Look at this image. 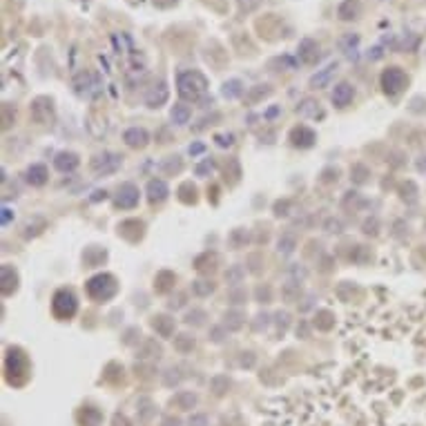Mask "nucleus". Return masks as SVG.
I'll list each match as a JSON object with an SVG mask.
<instances>
[{
	"mask_svg": "<svg viewBox=\"0 0 426 426\" xmlns=\"http://www.w3.org/2000/svg\"><path fill=\"white\" fill-rule=\"evenodd\" d=\"M366 176H368V167L366 165H362V163H357V165H352V170H350V179L355 183H364L366 181Z\"/></svg>",
	"mask_w": 426,
	"mask_h": 426,
	"instance_id": "2f4dec72",
	"label": "nucleus"
},
{
	"mask_svg": "<svg viewBox=\"0 0 426 426\" xmlns=\"http://www.w3.org/2000/svg\"><path fill=\"white\" fill-rule=\"evenodd\" d=\"M167 94H170V92H167V85H165L163 81H159L148 92V96H145V103H148V108H161V105L167 100Z\"/></svg>",
	"mask_w": 426,
	"mask_h": 426,
	"instance_id": "9b49d317",
	"label": "nucleus"
},
{
	"mask_svg": "<svg viewBox=\"0 0 426 426\" xmlns=\"http://www.w3.org/2000/svg\"><path fill=\"white\" fill-rule=\"evenodd\" d=\"M317 328H322V330H328L330 326L335 324V319H333V312L330 310H319L317 312Z\"/></svg>",
	"mask_w": 426,
	"mask_h": 426,
	"instance_id": "c85d7f7f",
	"label": "nucleus"
},
{
	"mask_svg": "<svg viewBox=\"0 0 426 426\" xmlns=\"http://www.w3.org/2000/svg\"><path fill=\"white\" fill-rule=\"evenodd\" d=\"M215 141H217V145H221V148H230V145L234 143V136L232 134H217Z\"/></svg>",
	"mask_w": 426,
	"mask_h": 426,
	"instance_id": "e433bc0d",
	"label": "nucleus"
},
{
	"mask_svg": "<svg viewBox=\"0 0 426 426\" xmlns=\"http://www.w3.org/2000/svg\"><path fill=\"white\" fill-rule=\"evenodd\" d=\"M76 308H78V301H76V297L72 290H58V293L54 295V301H52V310H54V315L58 317V319H69V317H74L76 315Z\"/></svg>",
	"mask_w": 426,
	"mask_h": 426,
	"instance_id": "7ed1b4c3",
	"label": "nucleus"
},
{
	"mask_svg": "<svg viewBox=\"0 0 426 426\" xmlns=\"http://www.w3.org/2000/svg\"><path fill=\"white\" fill-rule=\"evenodd\" d=\"M243 94V85H241V81H228L226 85H223V96L226 98H237V96H241Z\"/></svg>",
	"mask_w": 426,
	"mask_h": 426,
	"instance_id": "a878e982",
	"label": "nucleus"
},
{
	"mask_svg": "<svg viewBox=\"0 0 426 426\" xmlns=\"http://www.w3.org/2000/svg\"><path fill=\"white\" fill-rule=\"evenodd\" d=\"M114 203H116V208H123V210L134 208V205L138 203V188L134 186V183H123V186L116 190Z\"/></svg>",
	"mask_w": 426,
	"mask_h": 426,
	"instance_id": "6e6552de",
	"label": "nucleus"
},
{
	"mask_svg": "<svg viewBox=\"0 0 426 426\" xmlns=\"http://www.w3.org/2000/svg\"><path fill=\"white\" fill-rule=\"evenodd\" d=\"M181 170V159L179 156H170L163 163V172H179Z\"/></svg>",
	"mask_w": 426,
	"mask_h": 426,
	"instance_id": "c9c22d12",
	"label": "nucleus"
},
{
	"mask_svg": "<svg viewBox=\"0 0 426 426\" xmlns=\"http://www.w3.org/2000/svg\"><path fill=\"white\" fill-rule=\"evenodd\" d=\"M319 58V45L312 41V38H304V41L299 43V60L306 65L315 63Z\"/></svg>",
	"mask_w": 426,
	"mask_h": 426,
	"instance_id": "f8f14e48",
	"label": "nucleus"
},
{
	"mask_svg": "<svg viewBox=\"0 0 426 426\" xmlns=\"http://www.w3.org/2000/svg\"><path fill=\"white\" fill-rule=\"evenodd\" d=\"M152 328L161 335V337H170V335L174 333V319H170L167 315H159V317L152 319Z\"/></svg>",
	"mask_w": 426,
	"mask_h": 426,
	"instance_id": "a211bd4d",
	"label": "nucleus"
},
{
	"mask_svg": "<svg viewBox=\"0 0 426 426\" xmlns=\"http://www.w3.org/2000/svg\"><path fill=\"white\" fill-rule=\"evenodd\" d=\"M190 116H192V110H190L186 103H179L172 108V121H174L176 125H186L190 121Z\"/></svg>",
	"mask_w": 426,
	"mask_h": 426,
	"instance_id": "5701e85b",
	"label": "nucleus"
},
{
	"mask_svg": "<svg viewBox=\"0 0 426 426\" xmlns=\"http://www.w3.org/2000/svg\"><path fill=\"white\" fill-rule=\"evenodd\" d=\"M78 163H81V161H78V156L74 152H60V154H56V159H54V165L58 172H74Z\"/></svg>",
	"mask_w": 426,
	"mask_h": 426,
	"instance_id": "dca6fc26",
	"label": "nucleus"
},
{
	"mask_svg": "<svg viewBox=\"0 0 426 426\" xmlns=\"http://www.w3.org/2000/svg\"><path fill=\"white\" fill-rule=\"evenodd\" d=\"M360 11H362L360 0H344L337 9V16L341 20H355L360 16Z\"/></svg>",
	"mask_w": 426,
	"mask_h": 426,
	"instance_id": "f3484780",
	"label": "nucleus"
},
{
	"mask_svg": "<svg viewBox=\"0 0 426 426\" xmlns=\"http://www.w3.org/2000/svg\"><path fill=\"white\" fill-rule=\"evenodd\" d=\"M123 141H125L130 148H145L150 143V134L143 130V127H130L125 134H123Z\"/></svg>",
	"mask_w": 426,
	"mask_h": 426,
	"instance_id": "ddd939ff",
	"label": "nucleus"
},
{
	"mask_svg": "<svg viewBox=\"0 0 426 426\" xmlns=\"http://www.w3.org/2000/svg\"><path fill=\"white\" fill-rule=\"evenodd\" d=\"M268 94H270V87L268 85H257V89L252 92V100L259 98V96H268Z\"/></svg>",
	"mask_w": 426,
	"mask_h": 426,
	"instance_id": "a19ab883",
	"label": "nucleus"
},
{
	"mask_svg": "<svg viewBox=\"0 0 426 426\" xmlns=\"http://www.w3.org/2000/svg\"><path fill=\"white\" fill-rule=\"evenodd\" d=\"M192 290H194V295L205 297V295H210L212 290H215V283H212V281H194L192 283Z\"/></svg>",
	"mask_w": 426,
	"mask_h": 426,
	"instance_id": "473e14b6",
	"label": "nucleus"
},
{
	"mask_svg": "<svg viewBox=\"0 0 426 426\" xmlns=\"http://www.w3.org/2000/svg\"><path fill=\"white\" fill-rule=\"evenodd\" d=\"M335 72H337V63H330L328 67H324L322 72H317V74L310 78V85L312 87H326L330 83V78L335 76Z\"/></svg>",
	"mask_w": 426,
	"mask_h": 426,
	"instance_id": "aec40b11",
	"label": "nucleus"
},
{
	"mask_svg": "<svg viewBox=\"0 0 426 426\" xmlns=\"http://www.w3.org/2000/svg\"><path fill=\"white\" fill-rule=\"evenodd\" d=\"M174 348H176L179 352L192 350V348H194V339L190 337V335H179V337L174 339Z\"/></svg>",
	"mask_w": 426,
	"mask_h": 426,
	"instance_id": "c756f323",
	"label": "nucleus"
},
{
	"mask_svg": "<svg viewBox=\"0 0 426 426\" xmlns=\"http://www.w3.org/2000/svg\"><path fill=\"white\" fill-rule=\"evenodd\" d=\"M203 319H205V312L203 310H190L188 315H186V322L190 324V326H201V324H203Z\"/></svg>",
	"mask_w": 426,
	"mask_h": 426,
	"instance_id": "72a5a7b5",
	"label": "nucleus"
},
{
	"mask_svg": "<svg viewBox=\"0 0 426 426\" xmlns=\"http://www.w3.org/2000/svg\"><path fill=\"white\" fill-rule=\"evenodd\" d=\"M352 96H355V89H352L350 83H339V85H335V89H333V103L337 105V108H346L352 100Z\"/></svg>",
	"mask_w": 426,
	"mask_h": 426,
	"instance_id": "4468645a",
	"label": "nucleus"
},
{
	"mask_svg": "<svg viewBox=\"0 0 426 426\" xmlns=\"http://www.w3.org/2000/svg\"><path fill=\"white\" fill-rule=\"evenodd\" d=\"M255 364V357H252V352H248V357H241V366H252Z\"/></svg>",
	"mask_w": 426,
	"mask_h": 426,
	"instance_id": "a18cd8bd",
	"label": "nucleus"
},
{
	"mask_svg": "<svg viewBox=\"0 0 426 426\" xmlns=\"http://www.w3.org/2000/svg\"><path fill=\"white\" fill-rule=\"evenodd\" d=\"M297 114L304 116V119H315L319 114V103L312 98H304L299 105H297Z\"/></svg>",
	"mask_w": 426,
	"mask_h": 426,
	"instance_id": "4be33fe9",
	"label": "nucleus"
},
{
	"mask_svg": "<svg viewBox=\"0 0 426 426\" xmlns=\"http://www.w3.org/2000/svg\"><path fill=\"white\" fill-rule=\"evenodd\" d=\"M274 317H277V326H279V328H281V330L288 328V322H290V315H288V312H277Z\"/></svg>",
	"mask_w": 426,
	"mask_h": 426,
	"instance_id": "58836bf2",
	"label": "nucleus"
},
{
	"mask_svg": "<svg viewBox=\"0 0 426 426\" xmlns=\"http://www.w3.org/2000/svg\"><path fill=\"white\" fill-rule=\"evenodd\" d=\"M9 219H11V210L3 208V226H7V223H9Z\"/></svg>",
	"mask_w": 426,
	"mask_h": 426,
	"instance_id": "de8ad7c7",
	"label": "nucleus"
},
{
	"mask_svg": "<svg viewBox=\"0 0 426 426\" xmlns=\"http://www.w3.org/2000/svg\"><path fill=\"white\" fill-rule=\"evenodd\" d=\"M290 141H293V145H297V148H310V145L317 141V136H315V132H312L310 127L299 125V127H295V130L290 132Z\"/></svg>",
	"mask_w": 426,
	"mask_h": 426,
	"instance_id": "9d476101",
	"label": "nucleus"
},
{
	"mask_svg": "<svg viewBox=\"0 0 426 426\" xmlns=\"http://www.w3.org/2000/svg\"><path fill=\"white\" fill-rule=\"evenodd\" d=\"M172 402H174L179 408H183V411H190V408L197 404V395H194V393H188V390H183V393H179Z\"/></svg>",
	"mask_w": 426,
	"mask_h": 426,
	"instance_id": "b1692460",
	"label": "nucleus"
},
{
	"mask_svg": "<svg viewBox=\"0 0 426 426\" xmlns=\"http://www.w3.org/2000/svg\"><path fill=\"white\" fill-rule=\"evenodd\" d=\"M212 339H215V341H221V339H223V337H221V328H215V330H212Z\"/></svg>",
	"mask_w": 426,
	"mask_h": 426,
	"instance_id": "09e8293b",
	"label": "nucleus"
},
{
	"mask_svg": "<svg viewBox=\"0 0 426 426\" xmlns=\"http://www.w3.org/2000/svg\"><path fill=\"white\" fill-rule=\"evenodd\" d=\"M123 159L121 154H114V152H103V154H96L92 159V170L96 176H105V174H112L121 167Z\"/></svg>",
	"mask_w": 426,
	"mask_h": 426,
	"instance_id": "39448f33",
	"label": "nucleus"
},
{
	"mask_svg": "<svg viewBox=\"0 0 426 426\" xmlns=\"http://www.w3.org/2000/svg\"><path fill=\"white\" fill-rule=\"evenodd\" d=\"M0 281H3V295H11L16 290V272L11 266L0 268Z\"/></svg>",
	"mask_w": 426,
	"mask_h": 426,
	"instance_id": "412c9836",
	"label": "nucleus"
},
{
	"mask_svg": "<svg viewBox=\"0 0 426 426\" xmlns=\"http://www.w3.org/2000/svg\"><path fill=\"white\" fill-rule=\"evenodd\" d=\"M176 87H179V96L188 103H194L205 94L208 89V81L205 76L197 69H190V72H181L176 78Z\"/></svg>",
	"mask_w": 426,
	"mask_h": 426,
	"instance_id": "f257e3e1",
	"label": "nucleus"
},
{
	"mask_svg": "<svg viewBox=\"0 0 426 426\" xmlns=\"http://www.w3.org/2000/svg\"><path fill=\"white\" fill-rule=\"evenodd\" d=\"M417 170H424L426 172V156H422V161H417Z\"/></svg>",
	"mask_w": 426,
	"mask_h": 426,
	"instance_id": "8fccbe9b",
	"label": "nucleus"
},
{
	"mask_svg": "<svg viewBox=\"0 0 426 426\" xmlns=\"http://www.w3.org/2000/svg\"><path fill=\"white\" fill-rule=\"evenodd\" d=\"M74 89L81 94V96H87V98L96 96V94L100 92L98 76L96 74H89V72H83V74H78L74 78Z\"/></svg>",
	"mask_w": 426,
	"mask_h": 426,
	"instance_id": "423d86ee",
	"label": "nucleus"
},
{
	"mask_svg": "<svg viewBox=\"0 0 426 426\" xmlns=\"http://www.w3.org/2000/svg\"><path fill=\"white\" fill-rule=\"evenodd\" d=\"M277 245H279V252H281V255H293L295 248H297V239L293 237V234H281Z\"/></svg>",
	"mask_w": 426,
	"mask_h": 426,
	"instance_id": "393cba45",
	"label": "nucleus"
},
{
	"mask_svg": "<svg viewBox=\"0 0 426 426\" xmlns=\"http://www.w3.org/2000/svg\"><path fill=\"white\" fill-rule=\"evenodd\" d=\"M243 274H245L243 266H232V268H230V270L226 272V279H228V283H230V286H237V283H241Z\"/></svg>",
	"mask_w": 426,
	"mask_h": 426,
	"instance_id": "7c9ffc66",
	"label": "nucleus"
},
{
	"mask_svg": "<svg viewBox=\"0 0 426 426\" xmlns=\"http://www.w3.org/2000/svg\"><path fill=\"white\" fill-rule=\"evenodd\" d=\"M199 152H203V145H201V143L190 145V154H199Z\"/></svg>",
	"mask_w": 426,
	"mask_h": 426,
	"instance_id": "49530a36",
	"label": "nucleus"
},
{
	"mask_svg": "<svg viewBox=\"0 0 426 426\" xmlns=\"http://www.w3.org/2000/svg\"><path fill=\"white\" fill-rule=\"evenodd\" d=\"M257 297H259L263 304H268V299H270V288H268V286H266V288H259V290H257Z\"/></svg>",
	"mask_w": 426,
	"mask_h": 426,
	"instance_id": "c03bdc74",
	"label": "nucleus"
},
{
	"mask_svg": "<svg viewBox=\"0 0 426 426\" xmlns=\"http://www.w3.org/2000/svg\"><path fill=\"white\" fill-rule=\"evenodd\" d=\"M181 422H179V419H165V426H179Z\"/></svg>",
	"mask_w": 426,
	"mask_h": 426,
	"instance_id": "3c124183",
	"label": "nucleus"
},
{
	"mask_svg": "<svg viewBox=\"0 0 426 426\" xmlns=\"http://www.w3.org/2000/svg\"><path fill=\"white\" fill-rule=\"evenodd\" d=\"M406 85H408V76L400 69V67H388V69H384V74H382V87H384V92L388 94V96H395V94H400Z\"/></svg>",
	"mask_w": 426,
	"mask_h": 426,
	"instance_id": "20e7f679",
	"label": "nucleus"
},
{
	"mask_svg": "<svg viewBox=\"0 0 426 426\" xmlns=\"http://www.w3.org/2000/svg\"><path fill=\"white\" fill-rule=\"evenodd\" d=\"M364 232L366 234H375L377 232V219H366V221H364Z\"/></svg>",
	"mask_w": 426,
	"mask_h": 426,
	"instance_id": "4c0bfd02",
	"label": "nucleus"
},
{
	"mask_svg": "<svg viewBox=\"0 0 426 426\" xmlns=\"http://www.w3.org/2000/svg\"><path fill=\"white\" fill-rule=\"evenodd\" d=\"M215 170V161L212 159H205V161H201V163L197 165V176H205V174H210V172Z\"/></svg>",
	"mask_w": 426,
	"mask_h": 426,
	"instance_id": "f704fd0d",
	"label": "nucleus"
},
{
	"mask_svg": "<svg viewBox=\"0 0 426 426\" xmlns=\"http://www.w3.org/2000/svg\"><path fill=\"white\" fill-rule=\"evenodd\" d=\"M31 116L36 123H52L54 121V108H52V100L49 98H36L31 103Z\"/></svg>",
	"mask_w": 426,
	"mask_h": 426,
	"instance_id": "1a4fd4ad",
	"label": "nucleus"
},
{
	"mask_svg": "<svg viewBox=\"0 0 426 426\" xmlns=\"http://www.w3.org/2000/svg\"><path fill=\"white\" fill-rule=\"evenodd\" d=\"M357 43H360V36H355V33H348V36L341 38V49H344L346 54L350 56V58H355V47Z\"/></svg>",
	"mask_w": 426,
	"mask_h": 426,
	"instance_id": "cd10ccee",
	"label": "nucleus"
},
{
	"mask_svg": "<svg viewBox=\"0 0 426 426\" xmlns=\"http://www.w3.org/2000/svg\"><path fill=\"white\" fill-rule=\"evenodd\" d=\"M228 330H237V328H241L243 326V315H241L239 310H230V312H226V324H223Z\"/></svg>",
	"mask_w": 426,
	"mask_h": 426,
	"instance_id": "bb28decb",
	"label": "nucleus"
},
{
	"mask_svg": "<svg viewBox=\"0 0 426 426\" xmlns=\"http://www.w3.org/2000/svg\"><path fill=\"white\" fill-rule=\"evenodd\" d=\"M208 424V417L205 415H194V417H190V426H205Z\"/></svg>",
	"mask_w": 426,
	"mask_h": 426,
	"instance_id": "37998d69",
	"label": "nucleus"
},
{
	"mask_svg": "<svg viewBox=\"0 0 426 426\" xmlns=\"http://www.w3.org/2000/svg\"><path fill=\"white\" fill-rule=\"evenodd\" d=\"M14 375H22V377H27V357L22 355L18 348H11L7 352V377L9 382L14 384Z\"/></svg>",
	"mask_w": 426,
	"mask_h": 426,
	"instance_id": "0eeeda50",
	"label": "nucleus"
},
{
	"mask_svg": "<svg viewBox=\"0 0 426 426\" xmlns=\"http://www.w3.org/2000/svg\"><path fill=\"white\" fill-rule=\"evenodd\" d=\"M326 230H328V232H339L341 223L337 221V219H328V221H326Z\"/></svg>",
	"mask_w": 426,
	"mask_h": 426,
	"instance_id": "79ce46f5",
	"label": "nucleus"
},
{
	"mask_svg": "<svg viewBox=\"0 0 426 426\" xmlns=\"http://www.w3.org/2000/svg\"><path fill=\"white\" fill-rule=\"evenodd\" d=\"M27 181L36 188L45 186V181H47V167H45L43 163H33L29 170H27Z\"/></svg>",
	"mask_w": 426,
	"mask_h": 426,
	"instance_id": "6ab92c4d",
	"label": "nucleus"
},
{
	"mask_svg": "<svg viewBox=\"0 0 426 426\" xmlns=\"http://www.w3.org/2000/svg\"><path fill=\"white\" fill-rule=\"evenodd\" d=\"M116 290H119V283H116V279L112 277V274H108V272L96 274V277H92L87 281V295L92 297V299H96V301L112 299V297L116 295Z\"/></svg>",
	"mask_w": 426,
	"mask_h": 426,
	"instance_id": "f03ea898",
	"label": "nucleus"
},
{
	"mask_svg": "<svg viewBox=\"0 0 426 426\" xmlns=\"http://www.w3.org/2000/svg\"><path fill=\"white\" fill-rule=\"evenodd\" d=\"M167 194H170V188H167V183L163 179H152V181L148 183V199L152 201V203L163 201Z\"/></svg>",
	"mask_w": 426,
	"mask_h": 426,
	"instance_id": "2eb2a0df",
	"label": "nucleus"
},
{
	"mask_svg": "<svg viewBox=\"0 0 426 426\" xmlns=\"http://www.w3.org/2000/svg\"><path fill=\"white\" fill-rule=\"evenodd\" d=\"M230 301H232V304H243L245 290H232V293H230Z\"/></svg>",
	"mask_w": 426,
	"mask_h": 426,
	"instance_id": "ea45409f",
	"label": "nucleus"
}]
</instances>
